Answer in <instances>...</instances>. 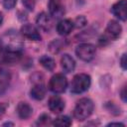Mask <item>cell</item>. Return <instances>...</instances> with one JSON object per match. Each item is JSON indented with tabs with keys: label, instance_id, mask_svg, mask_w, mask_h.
Segmentation results:
<instances>
[{
	"label": "cell",
	"instance_id": "cell-2",
	"mask_svg": "<svg viewBox=\"0 0 127 127\" xmlns=\"http://www.w3.org/2000/svg\"><path fill=\"white\" fill-rule=\"evenodd\" d=\"M93 108L94 104L92 100L87 97H83L77 101L73 110V115L78 121H83L91 115Z\"/></svg>",
	"mask_w": 127,
	"mask_h": 127
},
{
	"label": "cell",
	"instance_id": "cell-20",
	"mask_svg": "<svg viewBox=\"0 0 127 127\" xmlns=\"http://www.w3.org/2000/svg\"><path fill=\"white\" fill-rule=\"evenodd\" d=\"M50 121H51L50 116H49L48 114H43V115H41V116L39 117L37 124H38V125H48V124H51Z\"/></svg>",
	"mask_w": 127,
	"mask_h": 127
},
{
	"label": "cell",
	"instance_id": "cell-11",
	"mask_svg": "<svg viewBox=\"0 0 127 127\" xmlns=\"http://www.w3.org/2000/svg\"><path fill=\"white\" fill-rule=\"evenodd\" d=\"M49 108L54 113H61L64 109V101L59 95H54L49 99Z\"/></svg>",
	"mask_w": 127,
	"mask_h": 127
},
{
	"label": "cell",
	"instance_id": "cell-18",
	"mask_svg": "<svg viewBox=\"0 0 127 127\" xmlns=\"http://www.w3.org/2000/svg\"><path fill=\"white\" fill-rule=\"evenodd\" d=\"M40 64L48 70L52 71L54 70L55 66H56V63L55 61L51 58V57H48V56H43L40 58Z\"/></svg>",
	"mask_w": 127,
	"mask_h": 127
},
{
	"label": "cell",
	"instance_id": "cell-21",
	"mask_svg": "<svg viewBox=\"0 0 127 127\" xmlns=\"http://www.w3.org/2000/svg\"><path fill=\"white\" fill-rule=\"evenodd\" d=\"M86 24V19L83 17V16H78L76 19H75V22L73 23V25L77 28H81L83 26H85Z\"/></svg>",
	"mask_w": 127,
	"mask_h": 127
},
{
	"label": "cell",
	"instance_id": "cell-15",
	"mask_svg": "<svg viewBox=\"0 0 127 127\" xmlns=\"http://www.w3.org/2000/svg\"><path fill=\"white\" fill-rule=\"evenodd\" d=\"M61 65L64 72H71L75 67V62L71 56L64 54L61 58Z\"/></svg>",
	"mask_w": 127,
	"mask_h": 127
},
{
	"label": "cell",
	"instance_id": "cell-14",
	"mask_svg": "<svg viewBox=\"0 0 127 127\" xmlns=\"http://www.w3.org/2000/svg\"><path fill=\"white\" fill-rule=\"evenodd\" d=\"M11 80L10 72L3 67H0V95H2L9 86Z\"/></svg>",
	"mask_w": 127,
	"mask_h": 127
},
{
	"label": "cell",
	"instance_id": "cell-4",
	"mask_svg": "<svg viewBox=\"0 0 127 127\" xmlns=\"http://www.w3.org/2000/svg\"><path fill=\"white\" fill-rule=\"evenodd\" d=\"M22 58V52L13 51L0 46V64H14Z\"/></svg>",
	"mask_w": 127,
	"mask_h": 127
},
{
	"label": "cell",
	"instance_id": "cell-12",
	"mask_svg": "<svg viewBox=\"0 0 127 127\" xmlns=\"http://www.w3.org/2000/svg\"><path fill=\"white\" fill-rule=\"evenodd\" d=\"M74 28L73 22L69 19H64L61 20L57 25V32L61 36H66L68 35Z\"/></svg>",
	"mask_w": 127,
	"mask_h": 127
},
{
	"label": "cell",
	"instance_id": "cell-27",
	"mask_svg": "<svg viewBox=\"0 0 127 127\" xmlns=\"http://www.w3.org/2000/svg\"><path fill=\"white\" fill-rule=\"evenodd\" d=\"M2 21H3V16H2V13L0 12V26L2 24Z\"/></svg>",
	"mask_w": 127,
	"mask_h": 127
},
{
	"label": "cell",
	"instance_id": "cell-6",
	"mask_svg": "<svg viewBox=\"0 0 127 127\" xmlns=\"http://www.w3.org/2000/svg\"><path fill=\"white\" fill-rule=\"evenodd\" d=\"M95 53H96L95 47L92 44H88V43L80 44L75 49V55L79 60L83 62H90L94 58Z\"/></svg>",
	"mask_w": 127,
	"mask_h": 127
},
{
	"label": "cell",
	"instance_id": "cell-13",
	"mask_svg": "<svg viewBox=\"0 0 127 127\" xmlns=\"http://www.w3.org/2000/svg\"><path fill=\"white\" fill-rule=\"evenodd\" d=\"M36 23H37L38 27L45 32H49L52 28V20H51L50 16L48 14H46L45 12L38 15V17L36 19Z\"/></svg>",
	"mask_w": 127,
	"mask_h": 127
},
{
	"label": "cell",
	"instance_id": "cell-17",
	"mask_svg": "<svg viewBox=\"0 0 127 127\" xmlns=\"http://www.w3.org/2000/svg\"><path fill=\"white\" fill-rule=\"evenodd\" d=\"M17 113L21 119H28L32 115L33 109L27 102H20L17 105Z\"/></svg>",
	"mask_w": 127,
	"mask_h": 127
},
{
	"label": "cell",
	"instance_id": "cell-3",
	"mask_svg": "<svg viewBox=\"0 0 127 127\" xmlns=\"http://www.w3.org/2000/svg\"><path fill=\"white\" fill-rule=\"evenodd\" d=\"M91 83V78L86 73H77L73 76L70 83V92L72 93H82L86 91Z\"/></svg>",
	"mask_w": 127,
	"mask_h": 127
},
{
	"label": "cell",
	"instance_id": "cell-24",
	"mask_svg": "<svg viewBox=\"0 0 127 127\" xmlns=\"http://www.w3.org/2000/svg\"><path fill=\"white\" fill-rule=\"evenodd\" d=\"M120 64L123 67V69H126V54H123L120 59Z\"/></svg>",
	"mask_w": 127,
	"mask_h": 127
},
{
	"label": "cell",
	"instance_id": "cell-19",
	"mask_svg": "<svg viewBox=\"0 0 127 127\" xmlns=\"http://www.w3.org/2000/svg\"><path fill=\"white\" fill-rule=\"evenodd\" d=\"M52 124L55 125V126L67 127V126H70L71 125V119L68 116H66V115H62V116H59L58 118H56L52 122Z\"/></svg>",
	"mask_w": 127,
	"mask_h": 127
},
{
	"label": "cell",
	"instance_id": "cell-26",
	"mask_svg": "<svg viewBox=\"0 0 127 127\" xmlns=\"http://www.w3.org/2000/svg\"><path fill=\"white\" fill-rule=\"evenodd\" d=\"M112 125H118V126H124V124L122 123H118V122H112V123H109L108 126H112Z\"/></svg>",
	"mask_w": 127,
	"mask_h": 127
},
{
	"label": "cell",
	"instance_id": "cell-1",
	"mask_svg": "<svg viewBox=\"0 0 127 127\" xmlns=\"http://www.w3.org/2000/svg\"><path fill=\"white\" fill-rule=\"evenodd\" d=\"M0 46L6 49H9V50L22 52L24 45H23L21 34L17 33L14 30L7 31L0 38Z\"/></svg>",
	"mask_w": 127,
	"mask_h": 127
},
{
	"label": "cell",
	"instance_id": "cell-16",
	"mask_svg": "<svg viewBox=\"0 0 127 127\" xmlns=\"http://www.w3.org/2000/svg\"><path fill=\"white\" fill-rule=\"evenodd\" d=\"M31 97L36 100H42L46 95V87L43 83H36L30 90Z\"/></svg>",
	"mask_w": 127,
	"mask_h": 127
},
{
	"label": "cell",
	"instance_id": "cell-9",
	"mask_svg": "<svg viewBox=\"0 0 127 127\" xmlns=\"http://www.w3.org/2000/svg\"><path fill=\"white\" fill-rule=\"evenodd\" d=\"M126 7H127L126 0H119L116 3L113 4V6L111 7V12L119 20L126 21V18H127V15H126Z\"/></svg>",
	"mask_w": 127,
	"mask_h": 127
},
{
	"label": "cell",
	"instance_id": "cell-22",
	"mask_svg": "<svg viewBox=\"0 0 127 127\" xmlns=\"http://www.w3.org/2000/svg\"><path fill=\"white\" fill-rule=\"evenodd\" d=\"M17 3V0H3V6L6 9H13Z\"/></svg>",
	"mask_w": 127,
	"mask_h": 127
},
{
	"label": "cell",
	"instance_id": "cell-5",
	"mask_svg": "<svg viewBox=\"0 0 127 127\" xmlns=\"http://www.w3.org/2000/svg\"><path fill=\"white\" fill-rule=\"evenodd\" d=\"M67 87V79L63 73H56L49 82V88L54 93H63Z\"/></svg>",
	"mask_w": 127,
	"mask_h": 127
},
{
	"label": "cell",
	"instance_id": "cell-8",
	"mask_svg": "<svg viewBox=\"0 0 127 127\" xmlns=\"http://www.w3.org/2000/svg\"><path fill=\"white\" fill-rule=\"evenodd\" d=\"M20 34L22 37H25V38H27L29 40H33V41H41V39H42L38 29L32 24L23 25L21 27Z\"/></svg>",
	"mask_w": 127,
	"mask_h": 127
},
{
	"label": "cell",
	"instance_id": "cell-10",
	"mask_svg": "<svg viewBox=\"0 0 127 127\" xmlns=\"http://www.w3.org/2000/svg\"><path fill=\"white\" fill-rule=\"evenodd\" d=\"M49 12L53 18H61L64 14V7L62 0H50L49 1Z\"/></svg>",
	"mask_w": 127,
	"mask_h": 127
},
{
	"label": "cell",
	"instance_id": "cell-25",
	"mask_svg": "<svg viewBox=\"0 0 127 127\" xmlns=\"http://www.w3.org/2000/svg\"><path fill=\"white\" fill-rule=\"evenodd\" d=\"M125 90H126V87L124 86L123 89H122V91H121V97H122L123 101H126V92H125Z\"/></svg>",
	"mask_w": 127,
	"mask_h": 127
},
{
	"label": "cell",
	"instance_id": "cell-23",
	"mask_svg": "<svg viewBox=\"0 0 127 127\" xmlns=\"http://www.w3.org/2000/svg\"><path fill=\"white\" fill-rule=\"evenodd\" d=\"M23 4L29 10H33L35 7V0H23Z\"/></svg>",
	"mask_w": 127,
	"mask_h": 127
},
{
	"label": "cell",
	"instance_id": "cell-7",
	"mask_svg": "<svg viewBox=\"0 0 127 127\" xmlns=\"http://www.w3.org/2000/svg\"><path fill=\"white\" fill-rule=\"evenodd\" d=\"M121 32H122L121 25L117 21L111 20L107 24L106 29H105V33L102 36V38L100 39V41L107 42V41H110V40H116L120 37Z\"/></svg>",
	"mask_w": 127,
	"mask_h": 127
}]
</instances>
